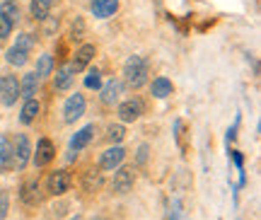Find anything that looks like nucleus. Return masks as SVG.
<instances>
[{"mask_svg":"<svg viewBox=\"0 0 261 220\" xmlns=\"http://www.w3.org/2000/svg\"><path fill=\"white\" fill-rule=\"evenodd\" d=\"M94 54H97V48H94L92 44L80 46V48L75 51V56H73V63H70L73 73H80V70H85V68L90 65V61L94 58Z\"/></svg>","mask_w":261,"mask_h":220,"instance_id":"nucleus-9","label":"nucleus"},{"mask_svg":"<svg viewBox=\"0 0 261 220\" xmlns=\"http://www.w3.org/2000/svg\"><path fill=\"white\" fill-rule=\"evenodd\" d=\"M19 199H22L24 206H37L39 203V179H29V182L22 184Z\"/></svg>","mask_w":261,"mask_h":220,"instance_id":"nucleus-14","label":"nucleus"},{"mask_svg":"<svg viewBox=\"0 0 261 220\" xmlns=\"http://www.w3.org/2000/svg\"><path fill=\"white\" fill-rule=\"evenodd\" d=\"M94 220H104V218H94Z\"/></svg>","mask_w":261,"mask_h":220,"instance_id":"nucleus-33","label":"nucleus"},{"mask_svg":"<svg viewBox=\"0 0 261 220\" xmlns=\"http://www.w3.org/2000/svg\"><path fill=\"white\" fill-rule=\"evenodd\" d=\"M99 97H102L104 104H114V102L119 100V94H121V83L119 80H109V83H104L102 87H99Z\"/></svg>","mask_w":261,"mask_h":220,"instance_id":"nucleus-17","label":"nucleus"},{"mask_svg":"<svg viewBox=\"0 0 261 220\" xmlns=\"http://www.w3.org/2000/svg\"><path fill=\"white\" fill-rule=\"evenodd\" d=\"M54 155H56V148H54V143H51L48 138H41V140L37 143V153H34V165H37V167L48 165V162L54 160Z\"/></svg>","mask_w":261,"mask_h":220,"instance_id":"nucleus-10","label":"nucleus"},{"mask_svg":"<svg viewBox=\"0 0 261 220\" xmlns=\"http://www.w3.org/2000/svg\"><path fill=\"white\" fill-rule=\"evenodd\" d=\"M39 102L37 100H27L24 102V107H22V114H19V121L22 124H32V121L37 119V114H39Z\"/></svg>","mask_w":261,"mask_h":220,"instance_id":"nucleus-22","label":"nucleus"},{"mask_svg":"<svg viewBox=\"0 0 261 220\" xmlns=\"http://www.w3.org/2000/svg\"><path fill=\"white\" fill-rule=\"evenodd\" d=\"M51 70H54V58L48 54L39 56V63H37V78H46V75H51Z\"/></svg>","mask_w":261,"mask_h":220,"instance_id":"nucleus-24","label":"nucleus"},{"mask_svg":"<svg viewBox=\"0 0 261 220\" xmlns=\"http://www.w3.org/2000/svg\"><path fill=\"white\" fill-rule=\"evenodd\" d=\"M8 215V193L0 191V220H5Z\"/></svg>","mask_w":261,"mask_h":220,"instance_id":"nucleus-30","label":"nucleus"},{"mask_svg":"<svg viewBox=\"0 0 261 220\" xmlns=\"http://www.w3.org/2000/svg\"><path fill=\"white\" fill-rule=\"evenodd\" d=\"M0 17H5L15 27L17 25V19H19V8H17V3L15 0H3L0 3Z\"/></svg>","mask_w":261,"mask_h":220,"instance_id":"nucleus-18","label":"nucleus"},{"mask_svg":"<svg viewBox=\"0 0 261 220\" xmlns=\"http://www.w3.org/2000/svg\"><path fill=\"white\" fill-rule=\"evenodd\" d=\"M10 34H12V25H10L5 17H0V41H3V39H8Z\"/></svg>","mask_w":261,"mask_h":220,"instance_id":"nucleus-29","label":"nucleus"},{"mask_svg":"<svg viewBox=\"0 0 261 220\" xmlns=\"http://www.w3.org/2000/svg\"><path fill=\"white\" fill-rule=\"evenodd\" d=\"M70 220H83V218H80V215H75V218H70Z\"/></svg>","mask_w":261,"mask_h":220,"instance_id":"nucleus-32","label":"nucleus"},{"mask_svg":"<svg viewBox=\"0 0 261 220\" xmlns=\"http://www.w3.org/2000/svg\"><path fill=\"white\" fill-rule=\"evenodd\" d=\"M37 87H39L37 73H27L24 78H22V83H19V97H24V102H27V100H34Z\"/></svg>","mask_w":261,"mask_h":220,"instance_id":"nucleus-16","label":"nucleus"},{"mask_svg":"<svg viewBox=\"0 0 261 220\" xmlns=\"http://www.w3.org/2000/svg\"><path fill=\"white\" fill-rule=\"evenodd\" d=\"M140 114H143V104H140L138 100H128L119 107V119L126 121V124H128V121H138Z\"/></svg>","mask_w":261,"mask_h":220,"instance_id":"nucleus-13","label":"nucleus"},{"mask_svg":"<svg viewBox=\"0 0 261 220\" xmlns=\"http://www.w3.org/2000/svg\"><path fill=\"white\" fill-rule=\"evenodd\" d=\"M148 73H150V63L148 58H143V56H130L128 61L123 63V78H126V83L133 90H138V87L145 85Z\"/></svg>","mask_w":261,"mask_h":220,"instance_id":"nucleus-1","label":"nucleus"},{"mask_svg":"<svg viewBox=\"0 0 261 220\" xmlns=\"http://www.w3.org/2000/svg\"><path fill=\"white\" fill-rule=\"evenodd\" d=\"M70 186H73V177L68 169H56L46 179V191L54 196H63L65 191H70Z\"/></svg>","mask_w":261,"mask_h":220,"instance_id":"nucleus-2","label":"nucleus"},{"mask_svg":"<svg viewBox=\"0 0 261 220\" xmlns=\"http://www.w3.org/2000/svg\"><path fill=\"white\" fill-rule=\"evenodd\" d=\"M27 58H29V54L22 51V48H17V46L8 48V54H5V61H8L10 65H17V68H22V65L27 63Z\"/></svg>","mask_w":261,"mask_h":220,"instance_id":"nucleus-23","label":"nucleus"},{"mask_svg":"<svg viewBox=\"0 0 261 220\" xmlns=\"http://www.w3.org/2000/svg\"><path fill=\"white\" fill-rule=\"evenodd\" d=\"M10 169H15V160H12V145H10L8 136H0V175H5Z\"/></svg>","mask_w":261,"mask_h":220,"instance_id":"nucleus-12","label":"nucleus"},{"mask_svg":"<svg viewBox=\"0 0 261 220\" xmlns=\"http://www.w3.org/2000/svg\"><path fill=\"white\" fill-rule=\"evenodd\" d=\"M126 138V129L123 126H109V140L112 143H121Z\"/></svg>","mask_w":261,"mask_h":220,"instance_id":"nucleus-27","label":"nucleus"},{"mask_svg":"<svg viewBox=\"0 0 261 220\" xmlns=\"http://www.w3.org/2000/svg\"><path fill=\"white\" fill-rule=\"evenodd\" d=\"M85 87H90V90H99L102 87V73L97 70V68H90L87 75H85Z\"/></svg>","mask_w":261,"mask_h":220,"instance_id":"nucleus-25","label":"nucleus"},{"mask_svg":"<svg viewBox=\"0 0 261 220\" xmlns=\"http://www.w3.org/2000/svg\"><path fill=\"white\" fill-rule=\"evenodd\" d=\"M102 184V172L99 169H87L83 177V189L85 191H97Z\"/></svg>","mask_w":261,"mask_h":220,"instance_id":"nucleus-21","label":"nucleus"},{"mask_svg":"<svg viewBox=\"0 0 261 220\" xmlns=\"http://www.w3.org/2000/svg\"><path fill=\"white\" fill-rule=\"evenodd\" d=\"M73 80H75V73H73V68H70V63L61 65L56 70V75H54V87L56 90H68L73 85Z\"/></svg>","mask_w":261,"mask_h":220,"instance_id":"nucleus-15","label":"nucleus"},{"mask_svg":"<svg viewBox=\"0 0 261 220\" xmlns=\"http://www.w3.org/2000/svg\"><path fill=\"white\" fill-rule=\"evenodd\" d=\"M92 136H94V126H92V124H87V126H83V129L77 131V133L70 138V155H68V160H73L80 150H85V148L90 145Z\"/></svg>","mask_w":261,"mask_h":220,"instance_id":"nucleus-8","label":"nucleus"},{"mask_svg":"<svg viewBox=\"0 0 261 220\" xmlns=\"http://www.w3.org/2000/svg\"><path fill=\"white\" fill-rule=\"evenodd\" d=\"M32 157V145H29V138L24 133H17L15 136V143H12V160H15V167L17 169H24Z\"/></svg>","mask_w":261,"mask_h":220,"instance_id":"nucleus-3","label":"nucleus"},{"mask_svg":"<svg viewBox=\"0 0 261 220\" xmlns=\"http://www.w3.org/2000/svg\"><path fill=\"white\" fill-rule=\"evenodd\" d=\"M90 8H92V15L97 19H107L119 10V0H92Z\"/></svg>","mask_w":261,"mask_h":220,"instance_id":"nucleus-11","label":"nucleus"},{"mask_svg":"<svg viewBox=\"0 0 261 220\" xmlns=\"http://www.w3.org/2000/svg\"><path fill=\"white\" fill-rule=\"evenodd\" d=\"M123 157H126V150H123L121 145H112L109 150H104L102 157H99V169H107V172L119 169L123 162Z\"/></svg>","mask_w":261,"mask_h":220,"instance_id":"nucleus-7","label":"nucleus"},{"mask_svg":"<svg viewBox=\"0 0 261 220\" xmlns=\"http://www.w3.org/2000/svg\"><path fill=\"white\" fill-rule=\"evenodd\" d=\"M169 220H181V203H179L177 199L169 206Z\"/></svg>","mask_w":261,"mask_h":220,"instance_id":"nucleus-28","label":"nucleus"},{"mask_svg":"<svg viewBox=\"0 0 261 220\" xmlns=\"http://www.w3.org/2000/svg\"><path fill=\"white\" fill-rule=\"evenodd\" d=\"M150 92H152L158 100H165V97L172 94V83H169L167 78H155L152 85H150Z\"/></svg>","mask_w":261,"mask_h":220,"instance_id":"nucleus-20","label":"nucleus"},{"mask_svg":"<svg viewBox=\"0 0 261 220\" xmlns=\"http://www.w3.org/2000/svg\"><path fill=\"white\" fill-rule=\"evenodd\" d=\"M19 97V83L15 75H3L0 78V102L5 107H12Z\"/></svg>","mask_w":261,"mask_h":220,"instance_id":"nucleus-5","label":"nucleus"},{"mask_svg":"<svg viewBox=\"0 0 261 220\" xmlns=\"http://www.w3.org/2000/svg\"><path fill=\"white\" fill-rule=\"evenodd\" d=\"M15 46L29 54V48L34 46V39H32V34H17V41H15Z\"/></svg>","mask_w":261,"mask_h":220,"instance_id":"nucleus-26","label":"nucleus"},{"mask_svg":"<svg viewBox=\"0 0 261 220\" xmlns=\"http://www.w3.org/2000/svg\"><path fill=\"white\" fill-rule=\"evenodd\" d=\"M83 114H85V97L80 92H75V94H70L63 104V121L65 124H75Z\"/></svg>","mask_w":261,"mask_h":220,"instance_id":"nucleus-4","label":"nucleus"},{"mask_svg":"<svg viewBox=\"0 0 261 220\" xmlns=\"http://www.w3.org/2000/svg\"><path fill=\"white\" fill-rule=\"evenodd\" d=\"M133 182H136L133 167H119V169L114 172V179H112L114 193H128L130 189H133Z\"/></svg>","mask_w":261,"mask_h":220,"instance_id":"nucleus-6","label":"nucleus"},{"mask_svg":"<svg viewBox=\"0 0 261 220\" xmlns=\"http://www.w3.org/2000/svg\"><path fill=\"white\" fill-rule=\"evenodd\" d=\"M54 8V0H32V5H29V12H32V17L34 19H46L48 12Z\"/></svg>","mask_w":261,"mask_h":220,"instance_id":"nucleus-19","label":"nucleus"},{"mask_svg":"<svg viewBox=\"0 0 261 220\" xmlns=\"http://www.w3.org/2000/svg\"><path fill=\"white\" fill-rule=\"evenodd\" d=\"M145 160H148V145H140L138 148V165H145Z\"/></svg>","mask_w":261,"mask_h":220,"instance_id":"nucleus-31","label":"nucleus"}]
</instances>
